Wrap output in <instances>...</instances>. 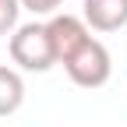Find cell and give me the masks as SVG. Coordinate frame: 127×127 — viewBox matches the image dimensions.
Masks as SVG:
<instances>
[{"instance_id":"1","label":"cell","mask_w":127,"mask_h":127,"mask_svg":"<svg viewBox=\"0 0 127 127\" xmlns=\"http://www.w3.org/2000/svg\"><path fill=\"white\" fill-rule=\"evenodd\" d=\"M11 60L18 64L21 71H50L57 57H53V42H50V32H46V21H28V25H18L11 32Z\"/></svg>"},{"instance_id":"2","label":"cell","mask_w":127,"mask_h":127,"mask_svg":"<svg viewBox=\"0 0 127 127\" xmlns=\"http://www.w3.org/2000/svg\"><path fill=\"white\" fill-rule=\"evenodd\" d=\"M64 71H67V78L78 88H102L109 81V74H113V60H109V50L99 39L88 35L67 60H64Z\"/></svg>"},{"instance_id":"3","label":"cell","mask_w":127,"mask_h":127,"mask_svg":"<svg viewBox=\"0 0 127 127\" xmlns=\"http://www.w3.org/2000/svg\"><path fill=\"white\" fill-rule=\"evenodd\" d=\"M46 32H50V42H53V57L57 64H64L78 46H81L88 35H92V28L85 25V18H78V14H50V21H46Z\"/></svg>"},{"instance_id":"4","label":"cell","mask_w":127,"mask_h":127,"mask_svg":"<svg viewBox=\"0 0 127 127\" xmlns=\"http://www.w3.org/2000/svg\"><path fill=\"white\" fill-rule=\"evenodd\" d=\"M81 18L92 32H117L127 25V0H81Z\"/></svg>"},{"instance_id":"5","label":"cell","mask_w":127,"mask_h":127,"mask_svg":"<svg viewBox=\"0 0 127 127\" xmlns=\"http://www.w3.org/2000/svg\"><path fill=\"white\" fill-rule=\"evenodd\" d=\"M25 102V78L7 67V64H0V117H11L18 113Z\"/></svg>"},{"instance_id":"6","label":"cell","mask_w":127,"mask_h":127,"mask_svg":"<svg viewBox=\"0 0 127 127\" xmlns=\"http://www.w3.org/2000/svg\"><path fill=\"white\" fill-rule=\"evenodd\" d=\"M18 14H21L18 0H0V35H11L18 28Z\"/></svg>"},{"instance_id":"7","label":"cell","mask_w":127,"mask_h":127,"mask_svg":"<svg viewBox=\"0 0 127 127\" xmlns=\"http://www.w3.org/2000/svg\"><path fill=\"white\" fill-rule=\"evenodd\" d=\"M21 11H32V14H57L64 0H18Z\"/></svg>"}]
</instances>
